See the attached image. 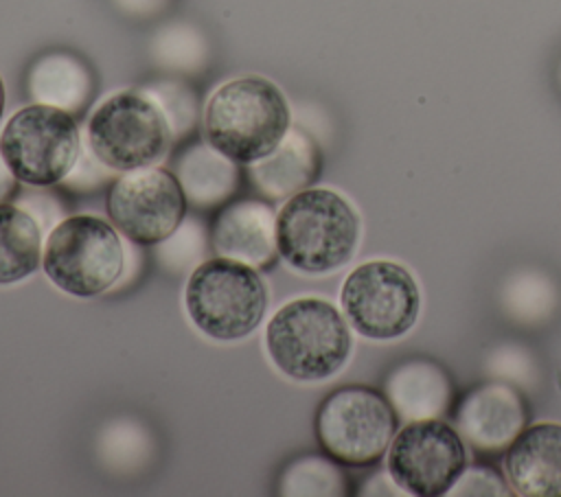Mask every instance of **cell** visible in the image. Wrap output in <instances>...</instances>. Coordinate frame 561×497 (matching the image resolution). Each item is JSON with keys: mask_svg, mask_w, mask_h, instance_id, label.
I'll list each match as a JSON object with an SVG mask.
<instances>
[{"mask_svg": "<svg viewBox=\"0 0 561 497\" xmlns=\"http://www.w3.org/2000/svg\"><path fill=\"white\" fill-rule=\"evenodd\" d=\"M504 477L519 497H561V423L526 427L504 453Z\"/></svg>", "mask_w": 561, "mask_h": 497, "instance_id": "cell-14", "label": "cell"}, {"mask_svg": "<svg viewBox=\"0 0 561 497\" xmlns=\"http://www.w3.org/2000/svg\"><path fill=\"white\" fill-rule=\"evenodd\" d=\"M283 495H346L348 482L335 460L324 455H302L291 462L280 479Z\"/></svg>", "mask_w": 561, "mask_h": 497, "instance_id": "cell-20", "label": "cell"}, {"mask_svg": "<svg viewBox=\"0 0 561 497\" xmlns=\"http://www.w3.org/2000/svg\"><path fill=\"white\" fill-rule=\"evenodd\" d=\"M85 140L110 171H131L162 160L173 136L167 116L145 90H121L92 109Z\"/></svg>", "mask_w": 561, "mask_h": 497, "instance_id": "cell-8", "label": "cell"}, {"mask_svg": "<svg viewBox=\"0 0 561 497\" xmlns=\"http://www.w3.org/2000/svg\"><path fill=\"white\" fill-rule=\"evenodd\" d=\"M524 394L508 381H484L471 388L454 409L460 438L480 453H502L528 427Z\"/></svg>", "mask_w": 561, "mask_h": 497, "instance_id": "cell-12", "label": "cell"}, {"mask_svg": "<svg viewBox=\"0 0 561 497\" xmlns=\"http://www.w3.org/2000/svg\"><path fill=\"white\" fill-rule=\"evenodd\" d=\"M340 304L362 337L386 342L405 335L421 311V291L408 267L377 258L357 265L342 282Z\"/></svg>", "mask_w": 561, "mask_h": 497, "instance_id": "cell-9", "label": "cell"}, {"mask_svg": "<svg viewBox=\"0 0 561 497\" xmlns=\"http://www.w3.org/2000/svg\"><path fill=\"white\" fill-rule=\"evenodd\" d=\"M383 394L397 416L408 420L447 416L456 396L449 372L421 357L397 363L383 381Z\"/></svg>", "mask_w": 561, "mask_h": 497, "instance_id": "cell-16", "label": "cell"}, {"mask_svg": "<svg viewBox=\"0 0 561 497\" xmlns=\"http://www.w3.org/2000/svg\"><path fill=\"white\" fill-rule=\"evenodd\" d=\"M557 81H559V90H561V61H559V68H557Z\"/></svg>", "mask_w": 561, "mask_h": 497, "instance_id": "cell-25", "label": "cell"}, {"mask_svg": "<svg viewBox=\"0 0 561 497\" xmlns=\"http://www.w3.org/2000/svg\"><path fill=\"white\" fill-rule=\"evenodd\" d=\"M142 90L158 103V107L167 116L173 138H182L193 129L197 103L195 94L186 85H180L175 81H160Z\"/></svg>", "mask_w": 561, "mask_h": 497, "instance_id": "cell-21", "label": "cell"}, {"mask_svg": "<svg viewBox=\"0 0 561 497\" xmlns=\"http://www.w3.org/2000/svg\"><path fill=\"white\" fill-rule=\"evenodd\" d=\"M42 265L39 223L11 201L0 204V285L26 280Z\"/></svg>", "mask_w": 561, "mask_h": 497, "instance_id": "cell-19", "label": "cell"}, {"mask_svg": "<svg viewBox=\"0 0 561 497\" xmlns=\"http://www.w3.org/2000/svg\"><path fill=\"white\" fill-rule=\"evenodd\" d=\"M26 90L35 103L53 105L75 116L83 112L94 94V74L81 57L68 50H53L31 66Z\"/></svg>", "mask_w": 561, "mask_h": 497, "instance_id": "cell-18", "label": "cell"}, {"mask_svg": "<svg viewBox=\"0 0 561 497\" xmlns=\"http://www.w3.org/2000/svg\"><path fill=\"white\" fill-rule=\"evenodd\" d=\"M465 466V440L440 418L410 420L388 447V477L416 497L447 495Z\"/></svg>", "mask_w": 561, "mask_h": 497, "instance_id": "cell-11", "label": "cell"}, {"mask_svg": "<svg viewBox=\"0 0 561 497\" xmlns=\"http://www.w3.org/2000/svg\"><path fill=\"white\" fill-rule=\"evenodd\" d=\"M291 127L283 90L259 74L221 83L204 107V138L237 164L272 153Z\"/></svg>", "mask_w": 561, "mask_h": 497, "instance_id": "cell-1", "label": "cell"}, {"mask_svg": "<svg viewBox=\"0 0 561 497\" xmlns=\"http://www.w3.org/2000/svg\"><path fill=\"white\" fill-rule=\"evenodd\" d=\"M248 166L250 182L265 199L285 201L320 177L322 151L311 134L291 125L272 153Z\"/></svg>", "mask_w": 561, "mask_h": 497, "instance_id": "cell-15", "label": "cell"}, {"mask_svg": "<svg viewBox=\"0 0 561 497\" xmlns=\"http://www.w3.org/2000/svg\"><path fill=\"white\" fill-rule=\"evenodd\" d=\"M210 247L217 256L256 269L274 267L278 258L274 206L263 199L228 201L213 219Z\"/></svg>", "mask_w": 561, "mask_h": 497, "instance_id": "cell-13", "label": "cell"}, {"mask_svg": "<svg viewBox=\"0 0 561 497\" xmlns=\"http://www.w3.org/2000/svg\"><path fill=\"white\" fill-rule=\"evenodd\" d=\"M508 482H504V477L484 464H471L465 466L462 473L458 475V479L451 484V488L447 490V495H458V497H469V495H486V497H495V495H508Z\"/></svg>", "mask_w": 561, "mask_h": 497, "instance_id": "cell-22", "label": "cell"}, {"mask_svg": "<svg viewBox=\"0 0 561 497\" xmlns=\"http://www.w3.org/2000/svg\"><path fill=\"white\" fill-rule=\"evenodd\" d=\"M2 109H4V83L0 79V116H2Z\"/></svg>", "mask_w": 561, "mask_h": 497, "instance_id": "cell-24", "label": "cell"}, {"mask_svg": "<svg viewBox=\"0 0 561 497\" xmlns=\"http://www.w3.org/2000/svg\"><path fill=\"white\" fill-rule=\"evenodd\" d=\"M346 317L324 298H294L265 326V350L291 381L318 383L337 374L351 357Z\"/></svg>", "mask_w": 561, "mask_h": 497, "instance_id": "cell-3", "label": "cell"}, {"mask_svg": "<svg viewBox=\"0 0 561 497\" xmlns=\"http://www.w3.org/2000/svg\"><path fill=\"white\" fill-rule=\"evenodd\" d=\"M318 447L342 466L377 464L397 434V412L386 394L368 385H342L329 392L313 418Z\"/></svg>", "mask_w": 561, "mask_h": 497, "instance_id": "cell-7", "label": "cell"}, {"mask_svg": "<svg viewBox=\"0 0 561 497\" xmlns=\"http://www.w3.org/2000/svg\"><path fill=\"white\" fill-rule=\"evenodd\" d=\"M121 232L99 215L61 219L46 239L42 267L46 278L72 298H96L123 274Z\"/></svg>", "mask_w": 561, "mask_h": 497, "instance_id": "cell-5", "label": "cell"}, {"mask_svg": "<svg viewBox=\"0 0 561 497\" xmlns=\"http://www.w3.org/2000/svg\"><path fill=\"white\" fill-rule=\"evenodd\" d=\"M195 208L224 206L241 184V171L234 160L219 153L208 140H193L182 147L171 169Z\"/></svg>", "mask_w": 561, "mask_h": 497, "instance_id": "cell-17", "label": "cell"}, {"mask_svg": "<svg viewBox=\"0 0 561 497\" xmlns=\"http://www.w3.org/2000/svg\"><path fill=\"white\" fill-rule=\"evenodd\" d=\"M359 215L333 188H305L276 212L278 256L296 271L329 274L346 265L359 243Z\"/></svg>", "mask_w": 561, "mask_h": 497, "instance_id": "cell-2", "label": "cell"}, {"mask_svg": "<svg viewBox=\"0 0 561 497\" xmlns=\"http://www.w3.org/2000/svg\"><path fill=\"white\" fill-rule=\"evenodd\" d=\"M184 309L202 335L237 342L259 328L267 309V287L256 267L215 256L191 271Z\"/></svg>", "mask_w": 561, "mask_h": 497, "instance_id": "cell-4", "label": "cell"}, {"mask_svg": "<svg viewBox=\"0 0 561 497\" xmlns=\"http://www.w3.org/2000/svg\"><path fill=\"white\" fill-rule=\"evenodd\" d=\"M186 195L171 169L138 166L112 180L105 210L112 226L136 245L167 241L186 217Z\"/></svg>", "mask_w": 561, "mask_h": 497, "instance_id": "cell-10", "label": "cell"}, {"mask_svg": "<svg viewBox=\"0 0 561 497\" xmlns=\"http://www.w3.org/2000/svg\"><path fill=\"white\" fill-rule=\"evenodd\" d=\"M83 138L77 118L59 107H20L0 131V153L18 182L48 188L64 182L79 162Z\"/></svg>", "mask_w": 561, "mask_h": 497, "instance_id": "cell-6", "label": "cell"}, {"mask_svg": "<svg viewBox=\"0 0 561 497\" xmlns=\"http://www.w3.org/2000/svg\"><path fill=\"white\" fill-rule=\"evenodd\" d=\"M18 188H20V182L11 173V169L7 166V162H4V158L0 153V204L2 201H11L18 195Z\"/></svg>", "mask_w": 561, "mask_h": 497, "instance_id": "cell-23", "label": "cell"}]
</instances>
